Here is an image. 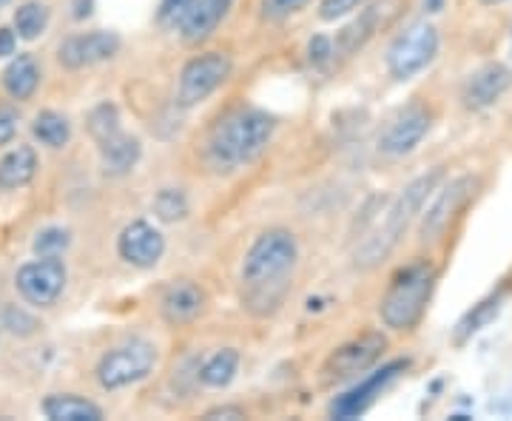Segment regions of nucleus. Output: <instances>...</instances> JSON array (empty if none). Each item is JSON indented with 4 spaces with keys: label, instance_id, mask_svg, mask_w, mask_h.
I'll use <instances>...</instances> for the list:
<instances>
[{
    "label": "nucleus",
    "instance_id": "f257e3e1",
    "mask_svg": "<svg viewBox=\"0 0 512 421\" xmlns=\"http://www.w3.org/2000/svg\"><path fill=\"white\" fill-rule=\"evenodd\" d=\"M299 259L296 237L285 228H271L254 239L242 259V308L254 316H271L291 291V274Z\"/></svg>",
    "mask_w": 512,
    "mask_h": 421
},
{
    "label": "nucleus",
    "instance_id": "f03ea898",
    "mask_svg": "<svg viewBox=\"0 0 512 421\" xmlns=\"http://www.w3.org/2000/svg\"><path fill=\"white\" fill-rule=\"evenodd\" d=\"M276 131V120L265 109L239 106L222 114L208 134V163L217 171H237L262 157V151L271 146Z\"/></svg>",
    "mask_w": 512,
    "mask_h": 421
},
{
    "label": "nucleus",
    "instance_id": "7ed1b4c3",
    "mask_svg": "<svg viewBox=\"0 0 512 421\" xmlns=\"http://www.w3.org/2000/svg\"><path fill=\"white\" fill-rule=\"evenodd\" d=\"M444 180V168H433L427 174L416 177L413 183H407L399 191V197L387 205L384 211V220L362 239V245L356 248V268H373L379 265L382 259L390 257V251L399 245V239L404 237V231L413 225L416 217H421L427 200L436 194V188Z\"/></svg>",
    "mask_w": 512,
    "mask_h": 421
},
{
    "label": "nucleus",
    "instance_id": "20e7f679",
    "mask_svg": "<svg viewBox=\"0 0 512 421\" xmlns=\"http://www.w3.org/2000/svg\"><path fill=\"white\" fill-rule=\"evenodd\" d=\"M433 288H436V268L430 262H410V265L399 268L379 302V316H382L384 328H416L427 311Z\"/></svg>",
    "mask_w": 512,
    "mask_h": 421
},
{
    "label": "nucleus",
    "instance_id": "39448f33",
    "mask_svg": "<svg viewBox=\"0 0 512 421\" xmlns=\"http://www.w3.org/2000/svg\"><path fill=\"white\" fill-rule=\"evenodd\" d=\"M439 29L430 20H413L410 26H404V32L393 37V43L387 46V72L393 80L407 83L416 74H421L439 55Z\"/></svg>",
    "mask_w": 512,
    "mask_h": 421
},
{
    "label": "nucleus",
    "instance_id": "423d86ee",
    "mask_svg": "<svg viewBox=\"0 0 512 421\" xmlns=\"http://www.w3.org/2000/svg\"><path fill=\"white\" fill-rule=\"evenodd\" d=\"M154 367H157V348L148 339L134 336L106 350L94 367V376H97V385L111 393V390H123L148 379Z\"/></svg>",
    "mask_w": 512,
    "mask_h": 421
},
{
    "label": "nucleus",
    "instance_id": "0eeeda50",
    "mask_svg": "<svg viewBox=\"0 0 512 421\" xmlns=\"http://www.w3.org/2000/svg\"><path fill=\"white\" fill-rule=\"evenodd\" d=\"M231 72H234V63L225 52H205V55L191 57L177 80V106L194 109L205 103L231 77Z\"/></svg>",
    "mask_w": 512,
    "mask_h": 421
},
{
    "label": "nucleus",
    "instance_id": "6e6552de",
    "mask_svg": "<svg viewBox=\"0 0 512 421\" xmlns=\"http://www.w3.org/2000/svg\"><path fill=\"white\" fill-rule=\"evenodd\" d=\"M69 271L60 257H37L20 265L15 274V288L20 299L32 308H52L66 291Z\"/></svg>",
    "mask_w": 512,
    "mask_h": 421
},
{
    "label": "nucleus",
    "instance_id": "1a4fd4ad",
    "mask_svg": "<svg viewBox=\"0 0 512 421\" xmlns=\"http://www.w3.org/2000/svg\"><path fill=\"white\" fill-rule=\"evenodd\" d=\"M384 348H387V339H384L382 333H376V330H367L362 336L339 345L325 359L322 370H319L322 382L325 385H336V382H345V379H353V376L365 373V370H370L382 359Z\"/></svg>",
    "mask_w": 512,
    "mask_h": 421
},
{
    "label": "nucleus",
    "instance_id": "9d476101",
    "mask_svg": "<svg viewBox=\"0 0 512 421\" xmlns=\"http://www.w3.org/2000/svg\"><path fill=\"white\" fill-rule=\"evenodd\" d=\"M476 188H478L476 177L464 174V177L450 180V183L444 185L441 191H436V200L430 202V208H427V211H421V225H419L421 239H424V242H433V239L444 237V234H447V228H450L453 220L461 214V208L473 200Z\"/></svg>",
    "mask_w": 512,
    "mask_h": 421
},
{
    "label": "nucleus",
    "instance_id": "9b49d317",
    "mask_svg": "<svg viewBox=\"0 0 512 421\" xmlns=\"http://www.w3.org/2000/svg\"><path fill=\"white\" fill-rule=\"evenodd\" d=\"M430 126H433L430 109L421 103H410L387 120V126L379 134V151L384 157H407L419 148Z\"/></svg>",
    "mask_w": 512,
    "mask_h": 421
},
{
    "label": "nucleus",
    "instance_id": "f8f14e48",
    "mask_svg": "<svg viewBox=\"0 0 512 421\" xmlns=\"http://www.w3.org/2000/svg\"><path fill=\"white\" fill-rule=\"evenodd\" d=\"M404 370H407V359H396V362H387V365H382L376 373L365 376L359 385L350 387L348 393L336 396V399L330 402V416L339 421L359 419L367 407L376 402L384 390L402 376Z\"/></svg>",
    "mask_w": 512,
    "mask_h": 421
},
{
    "label": "nucleus",
    "instance_id": "ddd939ff",
    "mask_svg": "<svg viewBox=\"0 0 512 421\" xmlns=\"http://www.w3.org/2000/svg\"><path fill=\"white\" fill-rule=\"evenodd\" d=\"M123 40L117 32H106V29H94V32H80V35L66 37L57 46V63L69 72H80V69H92L97 63H106L120 52Z\"/></svg>",
    "mask_w": 512,
    "mask_h": 421
},
{
    "label": "nucleus",
    "instance_id": "4468645a",
    "mask_svg": "<svg viewBox=\"0 0 512 421\" xmlns=\"http://www.w3.org/2000/svg\"><path fill=\"white\" fill-rule=\"evenodd\" d=\"M117 254L120 259L131 265V268H140L148 271L154 268L165 254V237L146 220L128 222L126 228L120 231L117 237Z\"/></svg>",
    "mask_w": 512,
    "mask_h": 421
},
{
    "label": "nucleus",
    "instance_id": "2eb2a0df",
    "mask_svg": "<svg viewBox=\"0 0 512 421\" xmlns=\"http://www.w3.org/2000/svg\"><path fill=\"white\" fill-rule=\"evenodd\" d=\"M510 86L512 72L504 63H484L481 69H476V72L464 80L461 103H464V109L470 111L490 109L504 94L510 92Z\"/></svg>",
    "mask_w": 512,
    "mask_h": 421
},
{
    "label": "nucleus",
    "instance_id": "dca6fc26",
    "mask_svg": "<svg viewBox=\"0 0 512 421\" xmlns=\"http://www.w3.org/2000/svg\"><path fill=\"white\" fill-rule=\"evenodd\" d=\"M202 311H205V291L194 279H177L160 296V313L171 328L191 325Z\"/></svg>",
    "mask_w": 512,
    "mask_h": 421
},
{
    "label": "nucleus",
    "instance_id": "f3484780",
    "mask_svg": "<svg viewBox=\"0 0 512 421\" xmlns=\"http://www.w3.org/2000/svg\"><path fill=\"white\" fill-rule=\"evenodd\" d=\"M384 9H387V0H376L370 6H362L359 15L336 35V52L356 55L359 49H365L367 43H370V37L376 35L379 26L384 23Z\"/></svg>",
    "mask_w": 512,
    "mask_h": 421
},
{
    "label": "nucleus",
    "instance_id": "a211bd4d",
    "mask_svg": "<svg viewBox=\"0 0 512 421\" xmlns=\"http://www.w3.org/2000/svg\"><path fill=\"white\" fill-rule=\"evenodd\" d=\"M234 0H197L191 15L185 18L180 35L188 46H200L220 29V23L228 18Z\"/></svg>",
    "mask_w": 512,
    "mask_h": 421
},
{
    "label": "nucleus",
    "instance_id": "6ab92c4d",
    "mask_svg": "<svg viewBox=\"0 0 512 421\" xmlns=\"http://www.w3.org/2000/svg\"><path fill=\"white\" fill-rule=\"evenodd\" d=\"M40 66H37V60L32 55H15L9 60V66L3 69L0 74V86H3V92L9 94L12 100H32L35 92L40 89Z\"/></svg>",
    "mask_w": 512,
    "mask_h": 421
},
{
    "label": "nucleus",
    "instance_id": "aec40b11",
    "mask_svg": "<svg viewBox=\"0 0 512 421\" xmlns=\"http://www.w3.org/2000/svg\"><path fill=\"white\" fill-rule=\"evenodd\" d=\"M143 157V143L131 134H117L106 146H100V168L106 177H126Z\"/></svg>",
    "mask_w": 512,
    "mask_h": 421
},
{
    "label": "nucleus",
    "instance_id": "412c9836",
    "mask_svg": "<svg viewBox=\"0 0 512 421\" xmlns=\"http://www.w3.org/2000/svg\"><path fill=\"white\" fill-rule=\"evenodd\" d=\"M40 160L32 146H18L0 157V191H18L35 180Z\"/></svg>",
    "mask_w": 512,
    "mask_h": 421
},
{
    "label": "nucleus",
    "instance_id": "4be33fe9",
    "mask_svg": "<svg viewBox=\"0 0 512 421\" xmlns=\"http://www.w3.org/2000/svg\"><path fill=\"white\" fill-rule=\"evenodd\" d=\"M40 410L49 421H103V410L77 393H49Z\"/></svg>",
    "mask_w": 512,
    "mask_h": 421
},
{
    "label": "nucleus",
    "instance_id": "5701e85b",
    "mask_svg": "<svg viewBox=\"0 0 512 421\" xmlns=\"http://www.w3.org/2000/svg\"><path fill=\"white\" fill-rule=\"evenodd\" d=\"M32 137L40 146L60 151V148L69 146V140H72V123H69L66 114H60L55 109L37 111L35 120H32Z\"/></svg>",
    "mask_w": 512,
    "mask_h": 421
},
{
    "label": "nucleus",
    "instance_id": "b1692460",
    "mask_svg": "<svg viewBox=\"0 0 512 421\" xmlns=\"http://www.w3.org/2000/svg\"><path fill=\"white\" fill-rule=\"evenodd\" d=\"M239 370V353L234 348H222L217 353H211L200 365V382L205 387L222 390L234 382Z\"/></svg>",
    "mask_w": 512,
    "mask_h": 421
},
{
    "label": "nucleus",
    "instance_id": "393cba45",
    "mask_svg": "<svg viewBox=\"0 0 512 421\" xmlns=\"http://www.w3.org/2000/svg\"><path fill=\"white\" fill-rule=\"evenodd\" d=\"M49 18H52V12L43 0H23L15 9L12 26H15L20 40H37L49 29Z\"/></svg>",
    "mask_w": 512,
    "mask_h": 421
},
{
    "label": "nucleus",
    "instance_id": "a878e982",
    "mask_svg": "<svg viewBox=\"0 0 512 421\" xmlns=\"http://www.w3.org/2000/svg\"><path fill=\"white\" fill-rule=\"evenodd\" d=\"M86 129H89V137L97 146H106L109 140L120 134V109L111 100L97 103L86 117Z\"/></svg>",
    "mask_w": 512,
    "mask_h": 421
},
{
    "label": "nucleus",
    "instance_id": "bb28decb",
    "mask_svg": "<svg viewBox=\"0 0 512 421\" xmlns=\"http://www.w3.org/2000/svg\"><path fill=\"white\" fill-rule=\"evenodd\" d=\"M151 211L160 222H183L191 214V202L183 188H160L151 202Z\"/></svg>",
    "mask_w": 512,
    "mask_h": 421
},
{
    "label": "nucleus",
    "instance_id": "cd10ccee",
    "mask_svg": "<svg viewBox=\"0 0 512 421\" xmlns=\"http://www.w3.org/2000/svg\"><path fill=\"white\" fill-rule=\"evenodd\" d=\"M69 245H72V231L63 225H49V228L37 231L32 251L37 257H63L69 251Z\"/></svg>",
    "mask_w": 512,
    "mask_h": 421
},
{
    "label": "nucleus",
    "instance_id": "c85d7f7f",
    "mask_svg": "<svg viewBox=\"0 0 512 421\" xmlns=\"http://www.w3.org/2000/svg\"><path fill=\"white\" fill-rule=\"evenodd\" d=\"M0 328H6L12 336H18V339H29V336H35L37 330H40V322H37L35 313H29L26 308L6 305L3 313H0Z\"/></svg>",
    "mask_w": 512,
    "mask_h": 421
},
{
    "label": "nucleus",
    "instance_id": "c756f323",
    "mask_svg": "<svg viewBox=\"0 0 512 421\" xmlns=\"http://www.w3.org/2000/svg\"><path fill=\"white\" fill-rule=\"evenodd\" d=\"M197 0H160V9H157V26L165 32H180L183 29L185 18L191 15Z\"/></svg>",
    "mask_w": 512,
    "mask_h": 421
},
{
    "label": "nucleus",
    "instance_id": "7c9ffc66",
    "mask_svg": "<svg viewBox=\"0 0 512 421\" xmlns=\"http://www.w3.org/2000/svg\"><path fill=\"white\" fill-rule=\"evenodd\" d=\"M311 0H259V12L262 18L271 20V23H282V20L299 15Z\"/></svg>",
    "mask_w": 512,
    "mask_h": 421
},
{
    "label": "nucleus",
    "instance_id": "2f4dec72",
    "mask_svg": "<svg viewBox=\"0 0 512 421\" xmlns=\"http://www.w3.org/2000/svg\"><path fill=\"white\" fill-rule=\"evenodd\" d=\"M365 6V0H322L319 3V18L325 23H333V20H342L359 12Z\"/></svg>",
    "mask_w": 512,
    "mask_h": 421
},
{
    "label": "nucleus",
    "instance_id": "473e14b6",
    "mask_svg": "<svg viewBox=\"0 0 512 421\" xmlns=\"http://www.w3.org/2000/svg\"><path fill=\"white\" fill-rule=\"evenodd\" d=\"M333 55H336V40H330V37L316 35L308 43V60L313 66H328Z\"/></svg>",
    "mask_w": 512,
    "mask_h": 421
},
{
    "label": "nucleus",
    "instance_id": "72a5a7b5",
    "mask_svg": "<svg viewBox=\"0 0 512 421\" xmlns=\"http://www.w3.org/2000/svg\"><path fill=\"white\" fill-rule=\"evenodd\" d=\"M498 302H501L498 296H493V299H487V302H481L476 311L470 313V316H467V319L461 322V328H464V333H476V330L481 328L484 322H490V316H493V313H498Z\"/></svg>",
    "mask_w": 512,
    "mask_h": 421
},
{
    "label": "nucleus",
    "instance_id": "f704fd0d",
    "mask_svg": "<svg viewBox=\"0 0 512 421\" xmlns=\"http://www.w3.org/2000/svg\"><path fill=\"white\" fill-rule=\"evenodd\" d=\"M20 129V117L18 111L6 103H0V146H9L15 137H18Z\"/></svg>",
    "mask_w": 512,
    "mask_h": 421
},
{
    "label": "nucleus",
    "instance_id": "c9c22d12",
    "mask_svg": "<svg viewBox=\"0 0 512 421\" xmlns=\"http://www.w3.org/2000/svg\"><path fill=\"white\" fill-rule=\"evenodd\" d=\"M18 32H15V26H0V60H6V57H15L18 52Z\"/></svg>",
    "mask_w": 512,
    "mask_h": 421
},
{
    "label": "nucleus",
    "instance_id": "e433bc0d",
    "mask_svg": "<svg viewBox=\"0 0 512 421\" xmlns=\"http://www.w3.org/2000/svg\"><path fill=\"white\" fill-rule=\"evenodd\" d=\"M205 421H222V419H245V410L242 407H237V404H222V407H211L205 416H202Z\"/></svg>",
    "mask_w": 512,
    "mask_h": 421
},
{
    "label": "nucleus",
    "instance_id": "4c0bfd02",
    "mask_svg": "<svg viewBox=\"0 0 512 421\" xmlns=\"http://www.w3.org/2000/svg\"><path fill=\"white\" fill-rule=\"evenodd\" d=\"M94 15V0H72V18L86 20Z\"/></svg>",
    "mask_w": 512,
    "mask_h": 421
},
{
    "label": "nucleus",
    "instance_id": "58836bf2",
    "mask_svg": "<svg viewBox=\"0 0 512 421\" xmlns=\"http://www.w3.org/2000/svg\"><path fill=\"white\" fill-rule=\"evenodd\" d=\"M441 6H444V0H424V9L427 12H441Z\"/></svg>",
    "mask_w": 512,
    "mask_h": 421
},
{
    "label": "nucleus",
    "instance_id": "ea45409f",
    "mask_svg": "<svg viewBox=\"0 0 512 421\" xmlns=\"http://www.w3.org/2000/svg\"><path fill=\"white\" fill-rule=\"evenodd\" d=\"M481 3H487V6H495V3H507V0H481Z\"/></svg>",
    "mask_w": 512,
    "mask_h": 421
},
{
    "label": "nucleus",
    "instance_id": "a19ab883",
    "mask_svg": "<svg viewBox=\"0 0 512 421\" xmlns=\"http://www.w3.org/2000/svg\"><path fill=\"white\" fill-rule=\"evenodd\" d=\"M9 3H12V0H0V9H6Z\"/></svg>",
    "mask_w": 512,
    "mask_h": 421
},
{
    "label": "nucleus",
    "instance_id": "79ce46f5",
    "mask_svg": "<svg viewBox=\"0 0 512 421\" xmlns=\"http://www.w3.org/2000/svg\"><path fill=\"white\" fill-rule=\"evenodd\" d=\"M510 55H512V40H510Z\"/></svg>",
    "mask_w": 512,
    "mask_h": 421
}]
</instances>
